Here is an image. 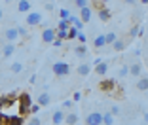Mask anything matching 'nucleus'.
Wrapping results in <instances>:
<instances>
[{
    "mask_svg": "<svg viewBox=\"0 0 148 125\" xmlns=\"http://www.w3.org/2000/svg\"><path fill=\"white\" fill-rule=\"evenodd\" d=\"M51 72H53V76H57V78H65V76L70 74V65L69 63H63V61H57V63L51 65Z\"/></svg>",
    "mask_w": 148,
    "mask_h": 125,
    "instance_id": "1",
    "label": "nucleus"
},
{
    "mask_svg": "<svg viewBox=\"0 0 148 125\" xmlns=\"http://www.w3.org/2000/svg\"><path fill=\"white\" fill-rule=\"evenodd\" d=\"M17 104H19V114H29L31 112V104H32V99L29 93H21V95L17 97Z\"/></svg>",
    "mask_w": 148,
    "mask_h": 125,
    "instance_id": "2",
    "label": "nucleus"
},
{
    "mask_svg": "<svg viewBox=\"0 0 148 125\" xmlns=\"http://www.w3.org/2000/svg\"><path fill=\"white\" fill-rule=\"evenodd\" d=\"M2 38L6 40V42H17L19 40V32H17V27H6L4 30H2Z\"/></svg>",
    "mask_w": 148,
    "mask_h": 125,
    "instance_id": "3",
    "label": "nucleus"
},
{
    "mask_svg": "<svg viewBox=\"0 0 148 125\" xmlns=\"http://www.w3.org/2000/svg\"><path fill=\"white\" fill-rule=\"evenodd\" d=\"M27 25L29 27H40L44 25V19H42V13L40 12H31V13H27Z\"/></svg>",
    "mask_w": 148,
    "mask_h": 125,
    "instance_id": "4",
    "label": "nucleus"
},
{
    "mask_svg": "<svg viewBox=\"0 0 148 125\" xmlns=\"http://www.w3.org/2000/svg\"><path fill=\"white\" fill-rule=\"evenodd\" d=\"M86 125H103V114L101 112H89L86 117Z\"/></svg>",
    "mask_w": 148,
    "mask_h": 125,
    "instance_id": "5",
    "label": "nucleus"
},
{
    "mask_svg": "<svg viewBox=\"0 0 148 125\" xmlns=\"http://www.w3.org/2000/svg\"><path fill=\"white\" fill-rule=\"evenodd\" d=\"M99 89L105 91V93H110L112 89H116V82H114V80H110V78H105V80H101Z\"/></svg>",
    "mask_w": 148,
    "mask_h": 125,
    "instance_id": "6",
    "label": "nucleus"
},
{
    "mask_svg": "<svg viewBox=\"0 0 148 125\" xmlns=\"http://www.w3.org/2000/svg\"><path fill=\"white\" fill-rule=\"evenodd\" d=\"M17 102V99L13 100L10 95H0V112H4L6 108H10V106H13V104Z\"/></svg>",
    "mask_w": 148,
    "mask_h": 125,
    "instance_id": "7",
    "label": "nucleus"
},
{
    "mask_svg": "<svg viewBox=\"0 0 148 125\" xmlns=\"http://www.w3.org/2000/svg\"><path fill=\"white\" fill-rule=\"evenodd\" d=\"M13 53H15V44H13V42L2 44V57H4V59H10Z\"/></svg>",
    "mask_w": 148,
    "mask_h": 125,
    "instance_id": "8",
    "label": "nucleus"
},
{
    "mask_svg": "<svg viewBox=\"0 0 148 125\" xmlns=\"http://www.w3.org/2000/svg\"><path fill=\"white\" fill-rule=\"evenodd\" d=\"M65 116H66V112L65 110H55V112L51 114V123L53 125H61V123H65Z\"/></svg>",
    "mask_w": 148,
    "mask_h": 125,
    "instance_id": "9",
    "label": "nucleus"
},
{
    "mask_svg": "<svg viewBox=\"0 0 148 125\" xmlns=\"http://www.w3.org/2000/svg\"><path fill=\"white\" fill-rule=\"evenodd\" d=\"M25 123V116L23 114H12L6 120V125H23Z\"/></svg>",
    "mask_w": 148,
    "mask_h": 125,
    "instance_id": "10",
    "label": "nucleus"
},
{
    "mask_svg": "<svg viewBox=\"0 0 148 125\" xmlns=\"http://www.w3.org/2000/svg\"><path fill=\"white\" fill-rule=\"evenodd\" d=\"M55 29H44L42 30V40H44V44H51L53 40H55Z\"/></svg>",
    "mask_w": 148,
    "mask_h": 125,
    "instance_id": "11",
    "label": "nucleus"
},
{
    "mask_svg": "<svg viewBox=\"0 0 148 125\" xmlns=\"http://www.w3.org/2000/svg\"><path fill=\"white\" fill-rule=\"evenodd\" d=\"M91 8H89V6H86V8H82V10H80V13H78V17L80 19H82V21L84 23H89V21H91Z\"/></svg>",
    "mask_w": 148,
    "mask_h": 125,
    "instance_id": "12",
    "label": "nucleus"
},
{
    "mask_svg": "<svg viewBox=\"0 0 148 125\" xmlns=\"http://www.w3.org/2000/svg\"><path fill=\"white\" fill-rule=\"evenodd\" d=\"M76 74H80V76H87V74H91V65H89V63H80L78 68H76Z\"/></svg>",
    "mask_w": 148,
    "mask_h": 125,
    "instance_id": "13",
    "label": "nucleus"
},
{
    "mask_svg": "<svg viewBox=\"0 0 148 125\" xmlns=\"http://www.w3.org/2000/svg\"><path fill=\"white\" fill-rule=\"evenodd\" d=\"M17 12L19 13H29L31 12V0H19L17 2Z\"/></svg>",
    "mask_w": 148,
    "mask_h": 125,
    "instance_id": "14",
    "label": "nucleus"
},
{
    "mask_svg": "<svg viewBox=\"0 0 148 125\" xmlns=\"http://www.w3.org/2000/svg\"><path fill=\"white\" fill-rule=\"evenodd\" d=\"M78 120H80L78 112H69L65 116V123L66 125H78Z\"/></svg>",
    "mask_w": 148,
    "mask_h": 125,
    "instance_id": "15",
    "label": "nucleus"
},
{
    "mask_svg": "<svg viewBox=\"0 0 148 125\" xmlns=\"http://www.w3.org/2000/svg\"><path fill=\"white\" fill-rule=\"evenodd\" d=\"M36 102H38L42 108H46V106H49V102H51V97H49V93H40Z\"/></svg>",
    "mask_w": 148,
    "mask_h": 125,
    "instance_id": "16",
    "label": "nucleus"
},
{
    "mask_svg": "<svg viewBox=\"0 0 148 125\" xmlns=\"http://www.w3.org/2000/svg\"><path fill=\"white\" fill-rule=\"evenodd\" d=\"M69 23H70L72 27H76L78 30H82V29H84V25H86V23H84L82 19L78 17V15H70V17H69Z\"/></svg>",
    "mask_w": 148,
    "mask_h": 125,
    "instance_id": "17",
    "label": "nucleus"
},
{
    "mask_svg": "<svg viewBox=\"0 0 148 125\" xmlns=\"http://www.w3.org/2000/svg\"><path fill=\"white\" fill-rule=\"evenodd\" d=\"M106 72H108V63H105V61L95 66V74H99V76H106Z\"/></svg>",
    "mask_w": 148,
    "mask_h": 125,
    "instance_id": "18",
    "label": "nucleus"
},
{
    "mask_svg": "<svg viewBox=\"0 0 148 125\" xmlns=\"http://www.w3.org/2000/svg\"><path fill=\"white\" fill-rule=\"evenodd\" d=\"M140 72H143V66L139 65V63H133V65H129V74L131 76H140Z\"/></svg>",
    "mask_w": 148,
    "mask_h": 125,
    "instance_id": "19",
    "label": "nucleus"
},
{
    "mask_svg": "<svg viewBox=\"0 0 148 125\" xmlns=\"http://www.w3.org/2000/svg\"><path fill=\"white\" fill-rule=\"evenodd\" d=\"M97 13H99V19H101V21H108V19L112 17V13H110V10H106V8H101V10H97Z\"/></svg>",
    "mask_w": 148,
    "mask_h": 125,
    "instance_id": "20",
    "label": "nucleus"
},
{
    "mask_svg": "<svg viewBox=\"0 0 148 125\" xmlns=\"http://www.w3.org/2000/svg\"><path fill=\"white\" fill-rule=\"evenodd\" d=\"M106 44H105V34H99L95 40H93V48L95 49H103Z\"/></svg>",
    "mask_w": 148,
    "mask_h": 125,
    "instance_id": "21",
    "label": "nucleus"
},
{
    "mask_svg": "<svg viewBox=\"0 0 148 125\" xmlns=\"http://www.w3.org/2000/svg\"><path fill=\"white\" fill-rule=\"evenodd\" d=\"M137 89H139V91H148V76L139 78V82H137Z\"/></svg>",
    "mask_w": 148,
    "mask_h": 125,
    "instance_id": "22",
    "label": "nucleus"
},
{
    "mask_svg": "<svg viewBox=\"0 0 148 125\" xmlns=\"http://www.w3.org/2000/svg\"><path fill=\"white\" fill-rule=\"evenodd\" d=\"M74 53H76V57H80V59H84V57L87 55V48L86 46H76V48H74Z\"/></svg>",
    "mask_w": 148,
    "mask_h": 125,
    "instance_id": "23",
    "label": "nucleus"
},
{
    "mask_svg": "<svg viewBox=\"0 0 148 125\" xmlns=\"http://www.w3.org/2000/svg\"><path fill=\"white\" fill-rule=\"evenodd\" d=\"M70 23H69V19H59V23H57V30H69L70 29Z\"/></svg>",
    "mask_w": 148,
    "mask_h": 125,
    "instance_id": "24",
    "label": "nucleus"
},
{
    "mask_svg": "<svg viewBox=\"0 0 148 125\" xmlns=\"http://www.w3.org/2000/svg\"><path fill=\"white\" fill-rule=\"evenodd\" d=\"M123 48H125V44H123V40L116 38V40L112 42V49H114V51H122Z\"/></svg>",
    "mask_w": 148,
    "mask_h": 125,
    "instance_id": "25",
    "label": "nucleus"
},
{
    "mask_svg": "<svg viewBox=\"0 0 148 125\" xmlns=\"http://www.w3.org/2000/svg\"><path fill=\"white\" fill-rule=\"evenodd\" d=\"M80 30L76 29V27H70L69 30H66V40H76V36H78Z\"/></svg>",
    "mask_w": 148,
    "mask_h": 125,
    "instance_id": "26",
    "label": "nucleus"
},
{
    "mask_svg": "<svg viewBox=\"0 0 148 125\" xmlns=\"http://www.w3.org/2000/svg\"><path fill=\"white\" fill-rule=\"evenodd\" d=\"M103 123H105V125H112V123H114L112 112H105V114H103Z\"/></svg>",
    "mask_w": 148,
    "mask_h": 125,
    "instance_id": "27",
    "label": "nucleus"
},
{
    "mask_svg": "<svg viewBox=\"0 0 148 125\" xmlns=\"http://www.w3.org/2000/svg\"><path fill=\"white\" fill-rule=\"evenodd\" d=\"M10 70H12V74H21L23 72V65H21V63H12Z\"/></svg>",
    "mask_w": 148,
    "mask_h": 125,
    "instance_id": "28",
    "label": "nucleus"
},
{
    "mask_svg": "<svg viewBox=\"0 0 148 125\" xmlns=\"http://www.w3.org/2000/svg\"><path fill=\"white\" fill-rule=\"evenodd\" d=\"M118 76H120V78H125V76H129V65H123L122 68L118 70Z\"/></svg>",
    "mask_w": 148,
    "mask_h": 125,
    "instance_id": "29",
    "label": "nucleus"
},
{
    "mask_svg": "<svg viewBox=\"0 0 148 125\" xmlns=\"http://www.w3.org/2000/svg\"><path fill=\"white\" fill-rule=\"evenodd\" d=\"M116 38H118L116 32H108V34H105V44H112Z\"/></svg>",
    "mask_w": 148,
    "mask_h": 125,
    "instance_id": "30",
    "label": "nucleus"
},
{
    "mask_svg": "<svg viewBox=\"0 0 148 125\" xmlns=\"http://www.w3.org/2000/svg\"><path fill=\"white\" fill-rule=\"evenodd\" d=\"M70 15H72V13H70V10H66V8H61V10H59V17H61V19H69Z\"/></svg>",
    "mask_w": 148,
    "mask_h": 125,
    "instance_id": "31",
    "label": "nucleus"
},
{
    "mask_svg": "<svg viewBox=\"0 0 148 125\" xmlns=\"http://www.w3.org/2000/svg\"><path fill=\"white\" fill-rule=\"evenodd\" d=\"M74 6L78 10H82V8H86V6H89V0H74Z\"/></svg>",
    "mask_w": 148,
    "mask_h": 125,
    "instance_id": "32",
    "label": "nucleus"
},
{
    "mask_svg": "<svg viewBox=\"0 0 148 125\" xmlns=\"http://www.w3.org/2000/svg\"><path fill=\"white\" fill-rule=\"evenodd\" d=\"M17 32H19V38H27L29 36V29L27 27H17Z\"/></svg>",
    "mask_w": 148,
    "mask_h": 125,
    "instance_id": "33",
    "label": "nucleus"
},
{
    "mask_svg": "<svg viewBox=\"0 0 148 125\" xmlns=\"http://www.w3.org/2000/svg\"><path fill=\"white\" fill-rule=\"evenodd\" d=\"M40 108H42V106H40L38 102H36V104H31V112H29V114H32V116H36V114L40 112Z\"/></svg>",
    "mask_w": 148,
    "mask_h": 125,
    "instance_id": "34",
    "label": "nucleus"
},
{
    "mask_svg": "<svg viewBox=\"0 0 148 125\" xmlns=\"http://www.w3.org/2000/svg\"><path fill=\"white\" fill-rule=\"evenodd\" d=\"M29 125H42V120H40L38 116H32L31 120H29Z\"/></svg>",
    "mask_w": 148,
    "mask_h": 125,
    "instance_id": "35",
    "label": "nucleus"
},
{
    "mask_svg": "<svg viewBox=\"0 0 148 125\" xmlns=\"http://www.w3.org/2000/svg\"><path fill=\"white\" fill-rule=\"evenodd\" d=\"M61 106H63V110H70V108L74 106V100H63Z\"/></svg>",
    "mask_w": 148,
    "mask_h": 125,
    "instance_id": "36",
    "label": "nucleus"
},
{
    "mask_svg": "<svg viewBox=\"0 0 148 125\" xmlns=\"http://www.w3.org/2000/svg\"><path fill=\"white\" fill-rule=\"evenodd\" d=\"M55 34H57V38H61L63 42L66 40V30H57V29H55Z\"/></svg>",
    "mask_w": 148,
    "mask_h": 125,
    "instance_id": "37",
    "label": "nucleus"
},
{
    "mask_svg": "<svg viewBox=\"0 0 148 125\" xmlns=\"http://www.w3.org/2000/svg\"><path fill=\"white\" fill-rule=\"evenodd\" d=\"M51 46H53V48H61V46H63V40H61V38H57V36H55V40L51 42Z\"/></svg>",
    "mask_w": 148,
    "mask_h": 125,
    "instance_id": "38",
    "label": "nucleus"
},
{
    "mask_svg": "<svg viewBox=\"0 0 148 125\" xmlns=\"http://www.w3.org/2000/svg\"><path fill=\"white\" fill-rule=\"evenodd\" d=\"M72 100H74V102H78V100H82V93H80V91H76V93L72 95Z\"/></svg>",
    "mask_w": 148,
    "mask_h": 125,
    "instance_id": "39",
    "label": "nucleus"
},
{
    "mask_svg": "<svg viewBox=\"0 0 148 125\" xmlns=\"http://www.w3.org/2000/svg\"><path fill=\"white\" fill-rule=\"evenodd\" d=\"M6 120H8V114L0 112V125H6Z\"/></svg>",
    "mask_w": 148,
    "mask_h": 125,
    "instance_id": "40",
    "label": "nucleus"
},
{
    "mask_svg": "<svg viewBox=\"0 0 148 125\" xmlns=\"http://www.w3.org/2000/svg\"><path fill=\"white\" fill-rule=\"evenodd\" d=\"M76 38H78V42H82V44H84V42H86V40H87V38H86V34H84L82 30H80V32H78V36H76Z\"/></svg>",
    "mask_w": 148,
    "mask_h": 125,
    "instance_id": "41",
    "label": "nucleus"
},
{
    "mask_svg": "<svg viewBox=\"0 0 148 125\" xmlns=\"http://www.w3.org/2000/svg\"><path fill=\"white\" fill-rule=\"evenodd\" d=\"M137 34H139V29H137V27H133V29L129 30V36H131V38H135Z\"/></svg>",
    "mask_w": 148,
    "mask_h": 125,
    "instance_id": "42",
    "label": "nucleus"
},
{
    "mask_svg": "<svg viewBox=\"0 0 148 125\" xmlns=\"http://www.w3.org/2000/svg\"><path fill=\"white\" fill-rule=\"evenodd\" d=\"M110 112H112V116H118V114H120V106H112Z\"/></svg>",
    "mask_w": 148,
    "mask_h": 125,
    "instance_id": "43",
    "label": "nucleus"
},
{
    "mask_svg": "<svg viewBox=\"0 0 148 125\" xmlns=\"http://www.w3.org/2000/svg\"><path fill=\"white\" fill-rule=\"evenodd\" d=\"M46 10H48V12H51V10H53V4H51V2H48V4H46Z\"/></svg>",
    "mask_w": 148,
    "mask_h": 125,
    "instance_id": "44",
    "label": "nucleus"
},
{
    "mask_svg": "<svg viewBox=\"0 0 148 125\" xmlns=\"http://www.w3.org/2000/svg\"><path fill=\"white\" fill-rule=\"evenodd\" d=\"M125 4H129V6H133V4H137V0H123Z\"/></svg>",
    "mask_w": 148,
    "mask_h": 125,
    "instance_id": "45",
    "label": "nucleus"
},
{
    "mask_svg": "<svg viewBox=\"0 0 148 125\" xmlns=\"http://www.w3.org/2000/svg\"><path fill=\"white\" fill-rule=\"evenodd\" d=\"M143 120H144V123L148 125V112H144V114H143Z\"/></svg>",
    "mask_w": 148,
    "mask_h": 125,
    "instance_id": "46",
    "label": "nucleus"
},
{
    "mask_svg": "<svg viewBox=\"0 0 148 125\" xmlns=\"http://www.w3.org/2000/svg\"><path fill=\"white\" fill-rule=\"evenodd\" d=\"M99 63H103V59H101V57H99V59H95V61H93V66H97Z\"/></svg>",
    "mask_w": 148,
    "mask_h": 125,
    "instance_id": "47",
    "label": "nucleus"
},
{
    "mask_svg": "<svg viewBox=\"0 0 148 125\" xmlns=\"http://www.w3.org/2000/svg\"><path fill=\"white\" fill-rule=\"evenodd\" d=\"M0 19H2V6H0Z\"/></svg>",
    "mask_w": 148,
    "mask_h": 125,
    "instance_id": "48",
    "label": "nucleus"
},
{
    "mask_svg": "<svg viewBox=\"0 0 148 125\" xmlns=\"http://www.w3.org/2000/svg\"><path fill=\"white\" fill-rule=\"evenodd\" d=\"M101 2H103V4H106V2H110V0H101Z\"/></svg>",
    "mask_w": 148,
    "mask_h": 125,
    "instance_id": "49",
    "label": "nucleus"
},
{
    "mask_svg": "<svg viewBox=\"0 0 148 125\" xmlns=\"http://www.w3.org/2000/svg\"><path fill=\"white\" fill-rule=\"evenodd\" d=\"M4 2H8V4H12V2H13V0H4Z\"/></svg>",
    "mask_w": 148,
    "mask_h": 125,
    "instance_id": "50",
    "label": "nucleus"
},
{
    "mask_svg": "<svg viewBox=\"0 0 148 125\" xmlns=\"http://www.w3.org/2000/svg\"><path fill=\"white\" fill-rule=\"evenodd\" d=\"M140 2H143V4H148V0H140Z\"/></svg>",
    "mask_w": 148,
    "mask_h": 125,
    "instance_id": "51",
    "label": "nucleus"
},
{
    "mask_svg": "<svg viewBox=\"0 0 148 125\" xmlns=\"http://www.w3.org/2000/svg\"><path fill=\"white\" fill-rule=\"evenodd\" d=\"M0 46H2V44H0Z\"/></svg>",
    "mask_w": 148,
    "mask_h": 125,
    "instance_id": "52",
    "label": "nucleus"
},
{
    "mask_svg": "<svg viewBox=\"0 0 148 125\" xmlns=\"http://www.w3.org/2000/svg\"><path fill=\"white\" fill-rule=\"evenodd\" d=\"M144 125H146V123H144Z\"/></svg>",
    "mask_w": 148,
    "mask_h": 125,
    "instance_id": "53",
    "label": "nucleus"
},
{
    "mask_svg": "<svg viewBox=\"0 0 148 125\" xmlns=\"http://www.w3.org/2000/svg\"><path fill=\"white\" fill-rule=\"evenodd\" d=\"M103 125H105V123H103Z\"/></svg>",
    "mask_w": 148,
    "mask_h": 125,
    "instance_id": "54",
    "label": "nucleus"
},
{
    "mask_svg": "<svg viewBox=\"0 0 148 125\" xmlns=\"http://www.w3.org/2000/svg\"><path fill=\"white\" fill-rule=\"evenodd\" d=\"M65 125H66V123H65Z\"/></svg>",
    "mask_w": 148,
    "mask_h": 125,
    "instance_id": "55",
    "label": "nucleus"
}]
</instances>
